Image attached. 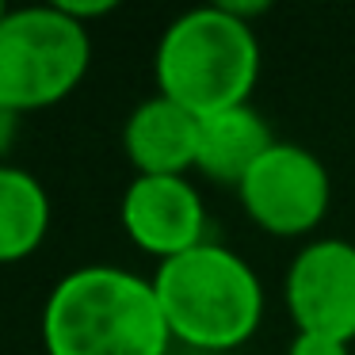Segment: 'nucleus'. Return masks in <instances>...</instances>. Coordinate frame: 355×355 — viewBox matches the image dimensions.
Listing matches in <instances>:
<instances>
[{"label": "nucleus", "mask_w": 355, "mask_h": 355, "mask_svg": "<svg viewBox=\"0 0 355 355\" xmlns=\"http://www.w3.org/2000/svg\"><path fill=\"white\" fill-rule=\"evenodd\" d=\"M4 16H8V4H4V0H0V24H4Z\"/></svg>", "instance_id": "nucleus-15"}, {"label": "nucleus", "mask_w": 355, "mask_h": 355, "mask_svg": "<svg viewBox=\"0 0 355 355\" xmlns=\"http://www.w3.org/2000/svg\"><path fill=\"white\" fill-rule=\"evenodd\" d=\"M241 210L271 237H306L324 222L332 202L329 168L294 141H275L237 184Z\"/></svg>", "instance_id": "nucleus-5"}, {"label": "nucleus", "mask_w": 355, "mask_h": 355, "mask_svg": "<svg viewBox=\"0 0 355 355\" xmlns=\"http://www.w3.org/2000/svg\"><path fill=\"white\" fill-rule=\"evenodd\" d=\"M58 8L69 19H77L80 27H88L92 19H103V16H111V12H119V4L115 0H58Z\"/></svg>", "instance_id": "nucleus-11"}, {"label": "nucleus", "mask_w": 355, "mask_h": 355, "mask_svg": "<svg viewBox=\"0 0 355 355\" xmlns=\"http://www.w3.org/2000/svg\"><path fill=\"white\" fill-rule=\"evenodd\" d=\"M271 146H275V134H271L268 119H263L252 103L218 111V115H207L199 123V157H195V172H202V176L214 180V184H230L233 191H237V184L252 172V164L260 161Z\"/></svg>", "instance_id": "nucleus-9"}, {"label": "nucleus", "mask_w": 355, "mask_h": 355, "mask_svg": "<svg viewBox=\"0 0 355 355\" xmlns=\"http://www.w3.org/2000/svg\"><path fill=\"white\" fill-rule=\"evenodd\" d=\"M286 355H352V352H347V344H340V340L313 336V332H294Z\"/></svg>", "instance_id": "nucleus-12"}, {"label": "nucleus", "mask_w": 355, "mask_h": 355, "mask_svg": "<svg viewBox=\"0 0 355 355\" xmlns=\"http://www.w3.org/2000/svg\"><path fill=\"white\" fill-rule=\"evenodd\" d=\"M92 65V35L58 4L8 8L0 24V103L16 115L69 100Z\"/></svg>", "instance_id": "nucleus-4"}, {"label": "nucleus", "mask_w": 355, "mask_h": 355, "mask_svg": "<svg viewBox=\"0 0 355 355\" xmlns=\"http://www.w3.org/2000/svg\"><path fill=\"white\" fill-rule=\"evenodd\" d=\"M172 332L153 279L88 263L62 275L42 306L46 355H168Z\"/></svg>", "instance_id": "nucleus-1"}, {"label": "nucleus", "mask_w": 355, "mask_h": 355, "mask_svg": "<svg viewBox=\"0 0 355 355\" xmlns=\"http://www.w3.org/2000/svg\"><path fill=\"white\" fill-rule=\"evenodd\" d=\"M119 222L141 252L161 263L207 245V207L187 176H134L119 202Z\"/></svg>", "instance_id": "nucleus-7"}, {"label": "nucleus", "mask_w": 355, "mask_h": 355, "mask_svg": "<svg viewBox=\"0 0 355 355\" xmlns=\"http://www.w3.org/2000/svg\"><path fill=\"white\" fill-rule=\"evenodd\" d=\"M199 123L195 111L168 96H149L126 115L123 153L138 176H187L199 157Z\"/></svg>", "instance_id": "nucleus-8"}, {"label": "nucleus", "mask_w": 355, "mask_h": 355, "mask_svg": "<svg viewBox=\"0 0 355 355\" xmlns=\"http://www.w3.org/2000/svg\"><path fill=\"white\" fill-rule=\"evenodd\" d=\"M16 130H19V115L0 103V157L12 149V141H16ZM0 164H4V161H0Z\"/></svg>", "instance_id": "nucleus-14"}, {"label": "nucleus", "mask_w": 355, "mask_h": 355, "mask_svg": "<svg viewBox=\"0 0 355 355\" xmlns=\"http://www.w3.org/2000/svg\"><path fill=\"white\" fill-rule=\"evenodd\" d=\"M153 291L172 340L195 352H233L248 344L263 321V283L256 268L218 241L157 263Z\"/></svg>", "instance_id": "nucleus-2"}, {"label": "nucleus", "mask_w": 355, "mask_h": 355, "mask_svg": "<svg viewBox=\"0 0 355 355\" xmlns=\"http://www.w3.org/2000/svg\"><path fill=\"white\" fill-rule=\"evenodd\" d=\"M286 309L298 332L355 340V245L340 237H317L294 252L286 268Z\"/></svg>", "instance_id": "nucleus-6"}, {"label": "nucleus", "mask_w": 355, "mask_h": 355, "mask_svg": "<svg viewBox=\"0 0 355 355\" xmlns=\"http://www.w3.org/2000/svg\"><path fill=\"white\" fill-rule=\"evenodd\" d=\"M222 8L230 12V16H237L241 24H248V27H252V19L268 16V12H271V4H268V0H256V4H252V0H248V4H237V0H222Z\"/></svg>", "instance_id": "nucleus-13"}, {"label": "nucleus", "mask_w": 355, "mask_h": 355, "mask_svg": "<svg viewBox=\"0 0 355 355\" xmlns=\"http://www.w3.org/2000/svg\"><path fill=\"white\" fill-rule=\"evenodd\" d=\"M157 92L199 119L241 107L260 80V39L222 4H202L164 27L153 58Z\"/></svg>", "instance_id": "nucleus-3"}, {"label": "nucleus", "mask_w": 355, "mask_h": 355, "mask_svg": "<svg viewBox=\"0 0 355 355\" xmlns=\"http://www.w3.org/2000/svg\"><path fill=\"white\" fill-rule=\"evenodd\" d=\"M50 195L35 172L19 164H0V263H19L46 245Z\"/></svg>", "instance_id": "nucleus-10"}]
</instances>
